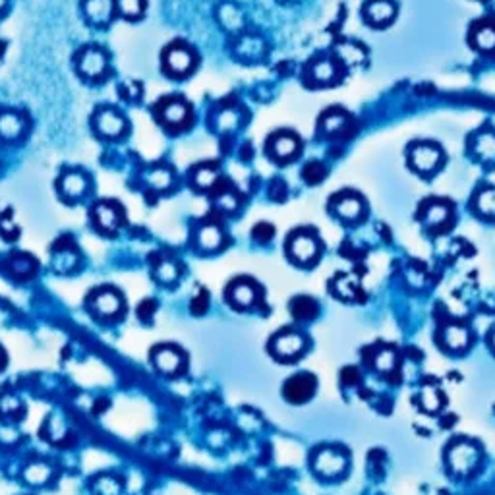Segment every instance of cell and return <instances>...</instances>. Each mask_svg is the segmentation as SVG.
Masks as SVG:
<instances>
[{"label": "cell", "instance_id": "cell-1", "mask_svg": "<svg viewBox=\"0 0 495 495\" xmlns=\"http://www.w3.org/2000/svg\"><path fill=\"white\" fill-rule=\"evenodd\" d=\"M445 464L454 478H470L481 467V447L468 437L451 441L445 451Z\"/></svg>", "mask_w": 495, "mask_h": 495}, {"label": "cell", "instance_id": "cell-2", "mask_svg": "<svg viewBox=\"0 0 495 495\" xmlns=\"http://www.w3.org/2000/svg\"><path fill=\"white\" fill-rule=\"evenodd\" d=\"M312 467L316 470V474H319L321 478H327V480H333V478H339V476H343L346 472L348 457H346L343 449L321 447L314 454Z\"/></svg>", "mask_w": 495, "mask_h": 495}, {"label": "cell", "instance_id": "cell-3", "mask_svg": "<svg viewBox=\"0 0 495 495\" xmlns=\"http://www.w3.org/2000/svg\"><path fill=\"white\" fill-rule=\"evenodd\" d=\"M306 337L302 333H298L294 329H284L281 333H277L273 341H271V352L275 354L277 360L281 362H292L302 356L306 351Z\"/></svg>", "mask_w": 495, "mask_h": 495}, {"label": "cell", "instance_id": "cell-4", "mask_svg": "<svg viewBox=\"0 0 495 495\" xmlns=\"http://www.w3.org/2000/svg\"><path fill=\"white\" fill-rule=\"evenodd\" d=\"M441 161H443V151L440 149V145L430 142L414 144L408 151V163L418 174H433L441 166Z\"/></svg>", "mask_w": 495, "mask_h": 495}, {"label": "cell", "instance_id": "cell-5", "mask_svg": "<svg viewBox=\"0 0 495 495\" xmlns=\"http://www.w3.org/2000/svg\"><path fill=\"white\" fill-rule=\"evenodd\" d=\"M317 391V379L309 371H300L289 378L282 385V397L290 405H306Z\"/></svg>", "mask_w": 495, "mask_h": 495}, {"label": "cell", "instance_id": "cell-6", "mask_svg": "<svg viewBox=\"0 0 495 495\" xmlns=\"http://www.w3.org/2000/svg\"><path fill=\"white\" fill-rule=\"evenodd\" d=\"M155 368L165 376H180L186 370V354L174 344H161L151 352Z\"/></svg>", "mask_w": 495, "mask_h": 495}, {"label": "cell", "instance_id": "cell-7", "mask_svg": "<svg viewBox=\"0 0 495 495\" xmlns=\"http://www.w3.org/2000/svg\"><path fill=\"white\" fill-rule=\"evenodd\" d=\"M289 255L300 265H312L319 257V242L314 234L296 233L289 240Z\"/></svg>", "mask_w": 495, "mask_h": 495}, {"label": "cell", "instance_id": "cell-8", "mask_svg": "<svg viewBox=\"0 0 495 495\" xmlns=\"http://www.w3.org/2000/svg\"><path fill=\"white\" fill-rule=\"evenodd\" d=\"M422 223L430 233H445L453 225V209L443 201H430L422 209Z\"/></svg>", "mask_w": 495, "mask_h": 495}, {"label": "cell", "instance_id": "cell-9", "mask_svg": "<svg viewBox=\"0 0 495 495\" xmlns=\"http://www.w3.org/2000/svg\"><path fill=\"white\" fill-rule=\"evenodd\" d=\"M90 304L97 316L103 317V319H115V317H118L124 312L122 296L118 294L117 290H99V292L91 296Z\"/></svg>", "mask_w": 495, "mask_h": 495}, {"label": "cell", "instance_id": "cell-10", "mask_svg": "<svg viewBox=\"0 0 495 495\" xmlns=\"http://www.w3.org/2000/svg\"><path fill=\"white\" fill-rule=\"evenodd\" d=\"M440 341L445 351L453 352V354H461L472 344V333H470L467 325L449 324L441 329Z\"/></svg>", "mask_w": 495, "mask_h": 495}, {"label": "cell", "instance_id": "cell-11", "mask_svg": "<svg viewBox=\"0 0 495 495\" xmlns=\"http://www.w3.org/2000/svg\"><path fill=\"white\" fill-rule=\"evenodd\" d=\"M397 16L393 0H368L364 4V20L373 28H385Z\"/></svg>", "mask_w": 495, "mask_h": 495}, {"label": "cell", "instance_id": "cell-12", "mask_svg": "<svg viewBox=\"0 0 495 495\" xmlns=\"http://www.w3.org/2000/svg\"><path fill=\"white\" fill-rule=\"evenodd\" d=\"M333 211L337 213L339 219L346 220V223H358L364 219L366 203L356 193H343L333 203Z\"/></svg>", "mask_w": 495, "mask_h": 495}, {"label": "cell", "instance_id": "cell-13", "mask_svg": "<svg viewBox=\"0 0 495 495\" xmlns=\"http://www.w3.org/2000/svg\"><path fill=\"white\" fill-rule=\"evenodd\" d=\"M257 300H260V294H257V287L254 282L236 281L228 289V302L233 304L234 308L250 309L254 308Z\"/></svg>", "mask_w": 495, "mask_h": 495}, {"label": "cell", "instance_id": "cell-14", "mask_svg": "<svg viewBox=\"0 0 495 495\" xmlns=\"http://www.w3.org/2000/svg\"><path fill=\"white\" fill-rule=\"evenodd\" d=\"M416 405L420 406L422 412L437 414L445 406V395L437 385L426 383V385L420 387L418 393H416Z\"/></svg>", "mask_w": 495, "mask_h": 495}, {"label": "cell", "instance_id": "cell-15", "mask_svg": "<svg viewBox=\"0 0 495 495\" xmlns=\"http://www.w3.org/2000/svg\"><path fill=\"white\" fill-rule=\"evenodd\" d=\"M165 64L171 74H174V76H182V74H186V72H190V70H192L193 56L188 48L174 47L166 53Z\"/></svg>", "mask_w": 495, "mask_h": 495}, {"label": "cell", "instance_id": "cell-16", "mask_svg": "<svg viewBox=\"0 0 495 495\" xmlns=\"http://www.w3.org/2000/svg\"><path fill=\"white\" fill-rule=\"evenodd\" d=\"M95 220L99 228L107 233H115L122 223V211L115 203H99L95 207Z\"/></svg>", "mask_w": 495, "mask_h": 495}, {"label": "cell", "instance_id": "cell-17", "mask_svg": "<svg viewBox=\"0 0 495 495\" xmlns=\"http://www.w3.org/2000/svg\"><path fill=\"white\" fill-rule=\"evenodd\" d=\"M107 68V56L99 48H87L80 58V72L83 76H101Z\"/></svg>", "mask_w": 495, "mask_h": 495}, {"label": "cell", "instance_id": "cell-18", "mask_svg": "<svg viewBox=\"0 0 495 495\" xmlns=\"http://www.w3.org/2000/svg\"><path fill=\"white\" fill-rule=\"evenodd\" d=\"M289 308L290 316L294 317L296 321H312L319 314V304L309 296H296L290 300Z\"/></svg>", "mask_w": 495, "mask_h": 495}, {"label": "cell", "instance_id": "cell-19", "mask_svg": "<svg viewBox=\"0 0 495 495\" xmlns=\"http://www.w3.org/2000/svg\"><path fill=\"white\" fill-rule=\"evenodd\" d=\"M97 128L107 138H117L124 130V118L115 110H103L97 117Z\"/></svg>", "mask_w": 495, "mask_h": 495}, {"label": "cell", "instance_id": "cell-20", "mask_svg": "<svg viewBox=\"0 0 495 495\" xmlns=\"http://www.w3.org/2000/svg\"><path fill=\"white\" fill-rule=\"evenodd\" d=\"M474 155L484 163H494L495 161V132L484 130L480 132L474 139Z\"/></svg>", "mask_w": 495, "mask_h": 495}, {"label": "cell", "instance_id": "cell-21", "mask_svg": "<svg viewBox=\"0 0 495 495\" xmlns=\"http://www.w3.org/2000/svg\"><path fill=\"white\" fill-rule=\"evenodd\" d=\"M472 45L481 53H494L495 50V23L484 21L472 31Z\"/></svg>", "mask_w": 495, "mask_h": 495}, {"label": "cell", "instance_id": "cell-22", "mask_svg": "<svg viewBox=\"0 0 495 495\" xmlns=\"http://www.w3.org/2000/svg\"><path fill=\"white\" fill-rule=\"evenodd\" d=\"M298 139H296V136H292V134H279L277 138H273V145H271V149H273V155H275L277 159H281V161H290V159L296 157V153H298Z\"/></svg>", "mask_w": 495, "mask_h": 495}, {"label": "cell", "instance_id": "cell-23", "mask_svg": "<svg viewBox=\"0 0 495 495\" xmlns=\"http://www.w3.org/2000/svg\"><path fill=\"white\" fill-rule=\"evenodd\" d=\"M87 190V180L80 172H68L60 180V192L66 198H80Z\"/></svg>", "mask_w": 495, "mask_h": 495}, {"label": "cell", "instance_id": "cell-24", "mask_svg": "<svg viewBox=\"0 0 495 495\" xmlns=\"http://www.w3.org/2000/svg\"><path fill=\"white\" fill-rule=\"evenodd\" d=\"M23 130V122L16 112H4L0 115V136L4 139L18 138Z\"/></svg>", "mask_w": 495, "mask_h": 495}, {"label": "cell", "instance_id": "cell-25", "mask_svg": "<svg viewBox=\"0 0 495 495\" xmlns=\"http://www.w3.org/2000/svg\"><path fill=\"white\" fill-rule=\"evenodd\" d=\"M85 12L90 16V20L97 23H105L112 14V2L110 0H87L85 2Z\"/></svg>", "mask_w": 495, "mask_h": 495}, {"label": "cell", "instance_id": "cell-26", "mask_svg": "<svg viewBox=\"0 0 495 495\" xmlns=\"http://www.w3.org/2000/svg\"><path fill=\"white\" fill-rule=\"evenodd\" d=\"M476 209L486 219H495V188H484L476 196Z\"/></svg>", "mask_w": 495, "mask_h": 495}, {"label": "cell", "instance_id": "cell-27", "mask_svg": "<svg viewBox=\"0 0 495 495\" xmlns=\"http://www.w3.org/2000/svg\"><path fill=\"white\" fill-rule=\"evenodd\" d=\"M163 118L169 124H182L188 118V107L180 99H172L163 107Z\"/></svg>", "mask_w": 495, "mask_h": 495}, {"label": "cell", "instance_id": "cell-28", "mask_svg": "<svg viewBox=\"0 0 495 495\" xmlns=\"http://www.w3.org/2000/svg\"><path fill=\"white\" fill-rule=\"evenodd\" d=\"M78 265V254L70 247H64V250H56L55 260H53V267L58 271V273H70L74 271V267Z\"/></svg>", "mask_w": 495, "mask_h": 495}, {"label": "cell", "instance_id": "cell-29", "mask_svg": "<svg viewBox=\"0 0 495 495\" xmlns=\"http://www.w3.org/2000/svg\"><path fill=\"white\" fill-rule=\"evenodd\" d=\"M324 132L327 136H339L348 128V117L344 112H329L324 118Z\"/></svg>", "mask_w": 495, "mask_h": 495}, {"label": "cell", "instance_id": "cell-30", "mask_svg": "<svg viewBox=\"0 0 495 495\" xmlns=\"http://www.w3.org/2000/svg\"><path fill=\"white\" fill-rule=\"evenodd\" d=\"M198 242H200V246L203 250H217L220 246V242H223V234L215 225H207L198 234Z\"/></svg>", "mask_w": 495, "mask_h": 495}, {"label": "cell", "instance_id": "cell-31", "mask_svg": "<svg viewBox=\"0 0 495 495\" xmlns=\"http://www.w3.org/2000/svg\"><path fill=\"white\" fill-rule=\"evenodd\" d=\"M10 271L14 273L16 277H23L28 279L35 273V262L29 257V255H16L10 260Z\"/></svg>", "mask_w": 495, "mask_h": 495}, {"label": "cell", "instance_id": "cell-32", "mask_svg": "<svg viewBox=\"0 0 495 495\" xmlns=\"http://www.w3.org/2000/svg\"><path fill=\"white\" fill-rule=\"evenodd\" d=\"M373 366L381 373H391L397 368V354L393 348H381L373 358Z\"/></svg>", "mask_w": 495, "mask_h": 495}, {"label": "cell", "instance_id": "cell-33", "mask_svg": "<svg viewBox=\"0 0 495 495\" xmlns=\"http://www.w3.org/2000/svg\"><path fill=\"white\" fill-rule=\"evenodd\" d=\"M312 76H314L316 82L329 83L333 82V78L337 76V68H335V64L331 60H321L312 68Z\"/></svg>", "mask_w": 495, "mask_h": 495}, {"label": "cell", "instance_id": "cell-34", "mask_svg": "<svg viewBox=\"0 0 495 495\" xmlns=\"http://www.w3.org/2000/svg\"><path fill=\"white\" fill-rule=\"evenodd\" d=\"M358 292H360V290H358V284L352 281V279H348V277H343V279H337V281H335V294H337L339 298H343V300H354Z\"/></svg>", "mask_w": 495, "mask_h": 495}, {"label": "cell", "instance_id": "cell-35", "mask_svg": "<svg viewBox=\"0 0 495 495\" xmlns=\"http://www.w3.org/2000/svg\"><path fill=\"white\" fill-rule=\"evenodd\" d=\"M325 174H327L325 166L321 165V163H317V161L308 163V165L304 166V172H302L304 180H306L308 184H319V182L325 179Z\"/></svg>", "mask_w": 495, "mask_h": 495}, {"label": "cell", "instance_id": "cell-36", "mask_svg": "<svg viewBox=\"0 0 495 495\" xmlns=\"http://www.w3.org/2000/svg\"><path fill=\"white\" fill-rule=\"evenodd\" d=\"M48 476H50V468L47 464H43V462L31 464L26 470V478H28L29 484H45L48 480Z\"/></svg>", "mask_w": 495, "mask_h": 495}, {"label": "cell", "instance_id": "cell-37", "mask_svg": "<svg viewBox=\"0 0 495 495\" xmlns=\"http://www.w3.org/2000/svg\"><path fill=\"white\" fill-rule=\"evenodd\" d=\"M149 182H151L155 188H169L172 182V174L166 169H157L149 174Z\"/></svg>", "mask_w": 495, "mask_h": 495}, {"label": "cell", "instance_id": "cell-38", "mask_svg": "<svg viewBox=\"0 0 495 495\" xmlns=\"http://www.w3.org/2000/svg\"><path fill=\"white\" fill-rule=\"evenodd\" d=\"M273 234H275V228L271 227L269 223H260V225L254 227V238L257 242H269L273 238Z\"/></svg>", "mask_w": 495, "mask_h": 495}, {"label": "cell", "instance_id": "cell-39", "mask_svg": "<svg viewBox=\"0 0 495 495\" xmlns=\"http://www.w3.org/2000/svg\"><path fill=\"white\" fill-rule=\"evenodd\" d=\"M215 180H217V172H215L213 169H201V171L196 172V182H198V186H201V188L213 186Z\"/></svg>", "mask_w": 495, "mask_h": 495}, {"label": "cell", "instance_id": "cell-40", "mask_svg": "<svg viewBox=\"0 0 495 495\" xmlns=\"http://www.w3.org/2000/svg\"><path fill=\"white\" fill-rule=\"evenodd\" d=\"M155 309H157V304L153 302V300H144V302L138 306V317L144 324H147V321H151L153 319Z\"/></svg>", "mask_w": 495, "mask_h": 495}, {"label": "cell", "instance_id": "cell-41", "mask_svg": "<svg viewBox=\"0 0 495 495\" xmlns=\"http://www.w3.org/2000/svg\"><path fill=\"white\" fill-rule=\"evenodd\" d=\"M159 275V281H165V282H171L176 279V275H179V271H176V267H174V263L171 262H165L161 267H159L157 271Z\"/></svg>", "mask_w": 495, "mask_h": 495}, {"label": "cell", "instance_id": "cell-42", "mask_svg": "<svg viewBox=\"0 0 495 495\" xmlns=\"http://www.w3.org/2000/svg\"><path fill=\"white\" fill-rule=\"evenodd\" d=\"M207 308H209V296H207V292H200V294L192 300V314L201 316Z\"/></svg>", "mask_w": 495, "mask_h": 495}, {"label": "cell", "instance_id": "cell-43", "mask_svg": "<svg viewBox=\"0 0 495 495\" xmlns=\"http://www.w3.org/2000/svg\"><path fill=\"white\" fill-rule=\"evenodd\" d=\"M236 124H238V115L233 110H227L225 115H220V128L228 130V128H234Z\"/></svg>", "mask_w": 495, "mask_h": 495}, {"label": "cell", "instance_id": "cell-44", "mask_svg": "<svg viewBox=\"0 0 495 495\" xmlns=\"http://www.w3.org/2000/svg\"><path fill=\"white\" fill-rule=\"evenodd\" d=\"M220 206H223V209H227V211H234L238 207V200L234 198L233 193H223L220 196Z\"/></svg>", "mask_w": 495, "mask_h": 495}, {"label": "cell", "instance_id": "cell-45", "mask_svg": "<svg viewBox=\"0 0 495 495\" xmlns=\"http://www.w3.org/2000/svg\"><path fill=\"white\" fill-rule=\"evenodd\" d=\"M360 376H358V370H352V368H346L343 371V381L344 383H356Z\"/></svg>", "mask_w": 495, "mask_h": 495}, {"label": "cell", "instance_id": "cell-46", "mask_svg": "<svg viewBox=\"0 0 495 495\" xmlns=\"http://www.w3.org/2000/svg\"><path fill=\"white\" fill-rule=\"evenodd\" d=\"M488 344H489V348H491V352H494V354H495V327L491 331H489Z\"/></svg>", "mask_w": 495, "mask_h": 495}, {"label": "cell", "instance_id": "cell-47", "mask_svg": "<svg viewBox=\"0 0 495 495\" xmlns=\"http://www.w3.org/2000/svg\"><path fill=\"white\" fill-rule=\"evenodd\" d=\"M4 366V352H2V348H0V368Z\"/></svg>", "mask_w": 495, "mask_h": 495}, {"label": "cell", "instance_id": "cell-48", "mask_svg": "<svg viewBox=\"0 0 495 495\" xmlns=\"http://www.w3.org/2000/svg\"><path fill=\"white\" fill-rule=\"evenodd\" d=\"M4 4H6V0H0V10L4 8Z\"/></svg>", "mask_w": 495, "mask_h": 495}]
</instances>
